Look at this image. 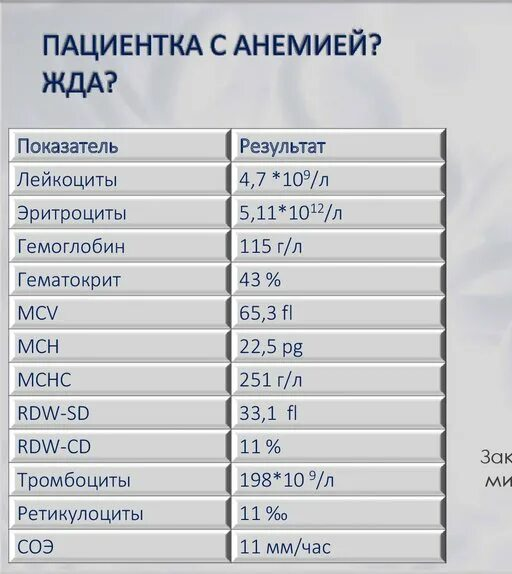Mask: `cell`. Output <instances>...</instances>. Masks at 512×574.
<instances>
[{
    "label": "cell",
    "instance_id": "22",
    "mask_svg": "<svg viewBox=\"0 0 512 574\" xmlns=\"http://www.w3.org/2000/svg\"><path fill=\"white\" fill-rule=\"evenodd\" d=\"M386 161L235 162L226 169V190L238 195H398Z\"/></svg>",
    "mask_w": 512,
    "mask_h": 574
},
{
    "label": "cell",
    "instance_id": "27",
    "mask_svg": "<svg viewBox=\"0 0 512 574\" xmlns=\"http://www.w3.org/2000/svg\"><path fill=\"white\" fill-rule=\"evenodd\" d=\"M135 37H136V55L140 54V50H139L140 46H147V48H148L147 54L151 55V47H152L151 35L150 34L147 35V38H148L147 43H141L140 42V36L138 34Z\"/></svg>",
    "mask_w": 512,
    "mask_h": 574
},
{
    "label": "cell",
    "instance_id": "1",
    "mask_svg": "<svg viewBox=\"0 0 512 574\" xmlns=\"http://www.w3.org/2000/svg\"><path fill=\"white\" fill-rule=\"evenodd\" d=\"M8 463L229 462V429H8Z\"/></svg>",
    "mask_w": 512,
    "mask_h": 574
},
{
    "label": "cell",
    "instance_id": "12",
    "mask_svg": "<svg viewBox=\"0 0 512 574\" xmlns=\"http://www.w3.org/2000/svg\"><path fill=\"white\" fill-rule=\"evenodd\" d=\"M419 462H229V496H416Z\"/></svg>",
    "mask_w": 512,
    "mask_h": 574
},
{
    "label": "cell",
    "instance_id": "2",
    "mask_svg": "<svg viewBox=\"0 0 512 574\" xmlns=\"http://www.w3.org/2000/svg\"><path fill=\"white\" fill-rule=\"evenodd\" d=\"M228 228H12L8 262H229Z\"/></svg>",
    "mask_w": 512,
    "mask_h": 574
},
{
    "label": "cell",
    "instance_id": "36",
    "mask_svg": "<svg viewBox=\"0 0 512 574\" xmlns=\"http://www.w3.org/2000/svg\"><path fill=\"white\" fill-rule=\"evenodd\" d=\"M305 44H311V36L308 35V34H306V35L303 37V40H302V43H301V46H300V49H299V52H298L297 55H301V54H302V50H303V48H304L303 46H304Z\"/></svg>",
    "mask_w": 512,
    "mask_h": 574
},
{
    "label": "cell",
    "instance_id": "10",
    "mask_svg": "<svg viewBox=\"0 0 512 574\" xmlns=\"http://www.w3.org/2000/svg\"><path fill=\"white\" fill-rule=\"evenodd\" d=\"M228 363H8V396L225 395Z\"/></svg>",
    "mask_w": 512,
    "mask_h": 574
},
{
    "label": "cell",
    "instance_id": "37",
    "mask_svg": "<svg viewBox=\"0 0 512 574\" xmlns=\"http://www.w3.org/2000/svg\"><path fill=\"white\" fill-rule=\"evenodd\" d=\"M71 36H72L71 34L67 35L65 44H64V46H63V49H62L61 52H60L61 55H65V52H66L68 49H70V50L73 49L72 47H68V43L71 41Z\"/></svg>",
    "mask_w": 512,
    "mask_h": 574
},
{
    "label": "cell",
    "instance_id": "11",
    "mask_svg": "<svg viewBox=\"0 0 512 574\" xmlns=\"http://www.w3.org/2000/svg\"><path fill=\"white\" fill-rule=\"evenodd\" d=\"M420 428L229 429V462H420Z\"/></svg>",
    "mask_w": 512,
    "mask_h": 574
},
{
    "label": "cell",
    "instance_id": "33",
    "mask_svg": "<svg viewBox=\"0 0 512 574\" xmlns=\"http://www.w3.org/2000/svg\"><path fill=\"white\" fill-rule=\"evenodd\" d=\"M440 487L441 491L445 493V465L442 466L440 471Z\"/></svg>",
    "mask_w": 512,
    "mask_h": 574
},
{
    "label": "cell",
    "instance_id": "31",
    "mask_svg": "<svg viewBox=\"0 0 512 574\" xmlns=\"http://www.w3.org/2000/svg\"><path fill=\"white\" fill-rule=\"evenodd\" d=\"M105 74H106V75H107V74H112V75H113V79H112V80H109L108 83H107V85H108V86H107V87H108V92L111 93V92H112L111 86H112V83H114V82L117 81V74H116L115 71H111V70L105 71Z\"/></svg>",
    "mask_w": 512,
    "mask_h": 574
},
{
    "label": "cell",
    "instance_id": "42",
    "mask_svg": "<svg viewBox=\"0 0 512 574\" xmlns=\"http://www.w3.org/2000/svg\"><path fill=\"white\" fill-rule=\"evenodd\" d=\"M116 41V35H113L110 39V41L108 42V44L106 45V47L104 48L103 52L101 53V55H104L106 53V51L108 50V48L110 47V45L112 43H114Z\"/></svg>",
    "mask_w": 512,
    "mask_h": 574
},
{
    "label": "cell",
    "instance_id": "47",
    "mask_svg": "<svg viewBox=\"0 0 512 574\" xmlns=\"http://www.w3.org/2000/svg\"><path fill=\"white\" fill-rule=\"evenodd\" d=\"M71 43H72L73 49H74V51H75V54H76V55H79V52H78V50H77V47H76V44H75V40H74L73 35L71 36Z\"/></svg>",
    "mask_w": 512,
    "mask_h": 574
},
{
    "label": "cell",
    "instance_id": "32",
    "mask_svg": "<svg viewBox=\"0 0 512 574\" xmlns=\"http://www.w3.org/2000/svg\"><path fill=\"white\" fill-rule=\"evenodd\" d=\"M193 41H194V34H193V35L191 36V38H190V41H189V44H188V47H187V50H186V55L189 54V52H190L191 49H192V50H198L199 53H200V55H203V51H202V49H201V46L191 47Z\"/></svg>",
    "mask_w": 512,
    "mask_h": 574
},
{
    "label": "cell",
    "instance_id": "49",
    "mask_svg": "<svg viewBox=\"0 0 512 574\" xmlns=\"http://www.w3.org/2000/svg\"><path fill=\"white\" fill-rule=\"evenodd\" d=\"M47 35H44V55H47Z\"/></svg>",
    "mask_w": 512,
    "mask_h": 574
},
{
    "label": "cell",
    "instance_id": "19",
    "mask_svg": "<svg viewBox=\"0 0 512 574\" xmlns=\"http://www.w3.org/2000/svg\"><path fill=\"white\" fill-rule=\"evenodd\" d=\"M401 229L234 228L229 262H405L412 258Z\"/></svg>",
    "mask_w": 512,
    "mask_h": 574
},
{
    "label": "cell",
    "instance_id": "34",
    "mask_svg": "<svg viewBox=\"0 0 512 574\" xmlns=\"http://www.w3.org/2000/svg\"><path fill=\"white\" fill-rule=\"evenodd\" d=\"M154 38H159V55L161 56L163 54V38H168L170 36L168 35H157L154 34L153 35Z\"/></svg>",
    "mask_w": 512,
    "mask_h": 574
},
{
    "label": "cell",
    "instance_id": "13",
    "mask_svg": "<svg viewBox=\"0 0 512 574\" xmlns=\"http://www.w3.org/2000/svg\"><path fill=\"white\" fill-rule=\"evenodd\" d=\"M415 496H228L229 529H419Z\"/></svg>",
    "mask_w": 512,
    "mask_h": 574
},
{
    "label": "cell",
    "instance_id": "40",
    "mask_svg": "<svg viewBox=\"0 0 512 574\" xmlns=\"http://www.w3.org/2000/svg\"><path fill=\"white\" fill-rule=\"evenodd\" d=\"M92 38H93V47H92L93 49H92V52L94 53L95 60L98 61V60H99V53H98V51L96 50V35L93 34Z\"/></svg>",
    "mask_w": 512,
    "mask_h": 574
},
{
    "label": "cell",
    "instance_id": "20",
    "mask_svg": "<svg viewBox=\"0 0 512 574\" xmlns=\"http://www.w3.org/2000/svg\"><path fill=\"white\" fill-rule=\"evenodd\" d=\"M403 296H228L229 329H403Z\"/></svg>",
    "mask_w": 512,
    "mask_h": 574
},
{
    "label": "cell",
    "instance_id": "24",
    "mask_svg": "<svg viewBox=\"0 0 512 574\" xmlns=\"http://www.w3.org/2000/svg\"><path fill=\"white\" fill-rule=\"evenodd\" d=\"M43 76H44L45 81H46V83H45V85H44V87H43V92H46L47 86H48L49 84H52V92H53V93L56 92V85L58 84V85H60V87H61V91L66 93L65 87H64L63 84L61 83L63 77L65 76V72H62V73H61V76H60L59 80H56V73H55V72L52 73V80H48V76H47V73H46V72H43Z\"/></svg>",
    "mask_w": 512,
    "mask_h": 574
},
{
    "label": "cell",
    "instance_id": "46",
    "mask_svg": "<svg viewBox=\"0 0 512 574\" xmlns=\"http://www.w3.org/2000/svg\"><path fill=\"white\" fill-rule=\"evenodd\" d=\"M58 54H59V36L56 35V38H55V55H58Z\"/></svg>",
    "mask_w": 512,
    "mask_h": 574
},
{
    "label": "cell",
    "instance_id": "8",
    "mask_svg": "<svg viewBox=\"0 0 512 574\" xmlns=\"http://www.w3.org/2000/svg\"><path fill=\"white\" fill-rule=\"evenodd\" d=\"M228 397L8 396V429H229Z\"/></svg>",
    "mask_w": 512,
    "mask_h": 574
},
{
    "label": "cell",
    "instance_id": "41",
    "mask_svg": "<svg viewBox=\"0 0 512 574\" xmlns=\"http://www.w3.org/2000/svg\"><path fill=\"white\" fill-rule=\"evenodd\" d=\"M184 35H180L178 42L174 43V47H177L180 50L181 55H186L180 43L183 40Z\"/></svg>",
    "mask_w": 512,
    "mask_h": 574
},
{
    "label": "cell",
    "instance_id": "25",
    "mask_svg": "<svg viewBox=\"0 0 512 574\" xmlns=\"http://www.w3.org/2000/svg\"><path fill=\"white\" fill-rule=\"evenodd\" d=\"M244 50L248 53V55H252V51L250 50L247 38L245 35L241 34L238 38L237 44L235 46V50L233 55H237L239 51Z\"/></svg>",
    "mask_w": 512,
    "mask_h": 574
},
{
    "label": "cell",
    "instance_id": "3",
    "mask_svg": "<svg viewBox=\"0 0 512 574\" xmlns=\"http://www.w3.org/2000/svg\"><path fill=\"white\" fill-rule=\"evenodd\" d=\"M228 330H8V363H229Z\"/></svg>",
    "mask_w": 512,
    "mask_h": 574
},
{
    "label": "cell",
    "instance_id": "48",
    "mask_svg": "<svg viewBox=\"0 0 512 574\" xmlns=\"http://www.w3.org/2000/svg\"><path fill=\"white\" fill-rule=\"evenodd\" d=\"M84 40H85V35H81V54H83L84 51Z\"/></svg>",
    "mask_w": 512,
    "mask_h": 574
},
{
    "label": "cell",
    "instance_id": "38",
    "mask_svg": "<svg viewBox=\"0 0 512 574\" xmlns=\"http://www.w3.org/2000/svg\"><path fill=\"white\" fill-rule=\"evenodd\" d=\"M76 73L75 71L71 73V82L69 88L66 90V97H69L70 92L74 89V80H75Z\"/></svg>",
    "mask_w": 512,
    "mask_h": 574
},
{
    "label": "cell",
    "instance_id": "30",
    "mask_svg": "<svg viewBox=\"0 0 512 574\" xmlns=\"http://www.w3.org/2000/svg\"><path fill=\"white\" fill-rule=\"evenodd\" d=\"M440 446H441V450H440L441 458L443 460H446V457H445V432H443L440 436Z\"/></svg>",
    "mask_w": 512,
    "mask_h": 574
},
{
    "label": "cell",
    "instance_id": "45",
    "mask_svg": "<svg viewBox=\"0 0 512 574\" xmlns=\"http://www.w3.org/2000/svg\"><path fill=\"white\" fill-rule=\"evenodd\" d=\"M170 54L174 55V35H170Z\"/></svg>",
    "mask_w": 512,
    "mask_h": 574
},
{
    "label": "cell",
    "instance_id": "18",
    "mask_svg": "<svg viewBox=\"0 0 512 574\" xmlns=\"http://www.w3.org/2000/svg\"><path fill=\"white\" fill-rule=\"evenodd\" d=\"M405 329H229V363L412 362Z\"/></svg>",
    "mask_w": 512,
    "mask_h": 574
},
{
    "label": "cell",
    "instance_id": "29",
    "mask_svg": "<svg viewBox=\"0 0 512 574\" xmlns=\"http://www.w3.org/2000/svg\"><path fill=\"white\" fill-rule=\"evenodd\" d=\"M330 40H331V36L326 35L325 38L322 39V43L320 45H315V55H318L322 51L326 42H329Z\"/></svg>",
    "mask_w": 512,
    "mask_h": 574
},
{
    "label": "cell",
    "instance_id": "39",
    "mask_svg": "<svg viewBox=\"0 0 512 574\" xmlns=\"http://www.w3.org/2000/svg\"><path fill=\"white\" fill-rule=\"evenodd\" d=\"M75 73H76V75L80 76V84H79L80 88L79 89L81 90V92L83 93V97L85 98L87 96V92L84 90V87H83L84 74H83V72H75Z\"/></svg>",
    "mask_w": 512,
    "mask_h": 574
},
{
    "label": "cell",
    "instance_id": "23",
    "mask_svg": "<svg viewBox=\"0 0 512 574\" xmlns=\"http://www.w3.org/2000/svg\"><path fill=\"white\" fill-rule=\"evenodd\" d=\"M407 562H248L247 574H399Z\"/></svg>",
    "mask_w": 512,
    "mask_h": 574
},
{
    "label": "cell",
    "instance_id": "17",
    "mask_svg": "<svg viewBox=\"0 0 512 574\" xmlns=\"http://www.w3.org/2000/svg\"><path fill=\"white\" fill-rule=\"evenodd\" d=\"M404 262H229V296H403Z\"/></svg>",
    "mask_w": 512,
    "mask_h": 574
},
{
    "label": "cell",
    "instance_id": "9",
    "mask_svg": "<svg viewBox=\"0 0 512 574\" xmlns=\"http://www.w3.org/2000/svg\"><path fill=\"white\" fill-rule=\"evenodd\" d=\"M228 496H8V529H229Z\"/></svg>",
    "mask_w": 512,
    "mask_h": 574
},
{
    "label": "cell",
    "instance_id": "28",
    "mask_svg": "<svg viewBox=\"0 0 512 574\" xmlns=\"http://www.w3.org/2000/svg\"><path fill=\"white\" fill-rule=\"evenodd\" d=\"M125 37L132 38L133 36L132 35H121V55H132L133 54L132 52H125L124 51V46H131L132 45L130 42L129 43L124 42Z\"/></svg>",
    "mask_w": 512,
    "mask_h": 574
},
{
    "label": "cell",
    "instance_id": "21",
    "mask_svg": "<svg viewBox=\"0 0 512 574\" xmlns=\"http://www.w3.org/2000/svg\"><path fill=\"white\" fill-rule=\"evenodd\" d=\"M398 195L228 196L226 220L234 228L400 229Z\"/></svg>",
    "mask_w": 512,
    "mask_h": 574
},
{
    "label": "cell",
    "instance_id": "6",
    "mask_svg": "<svg viewBox=\"0 0 512 574\" xmlns=\"http://www.w3.org/2000/svg\"><path fill=\"white\" fill-rule=\"evenodd\" d=\"M228 296H8V330L229 329Z\"/></svg>",
    "mask_w": 512,
    "mask_h": 574
},
{
    "label": "cell",
    "instance_id": "4",
    "mask_svg": "<svg viewBox=\"0 0 512 574\" xmlns=\"http://www.w3.org/2000/svg\"><path fill=\"white\" fill-rule=\"evenodd\" d=\"M229 262H8V296H229Z\"/></svg>",
    "mask_w": 512,
    "mask_h": 574
},
{
    "label": "cell",
    "instance_id": "44",
    "mask_svg": "<svg viewBox=\"0 0 512 574\" xmlns=\"http://www.w3.org/2000/svg\"><path fill=\"white\" fill-rule=\"evenodd\" d=\"M94 80H95V75H94V73H92L89 85H88L87 90H86L87 93H89L91 91L92 86L94 85Z\"/></svg>",
    "mask_w": 512,
    "mask_h": 574
},
{
    "label": "cell",
    "instance_id": "7",
    "mask_svg": "<svg viewBox=\"0 0 512 574\" xmlns=\"http://www.w3.org/2000/svg\"><path fill=\"white\" fill-rule=\"evenodd\" d=\"M228 464L8 463V496H229Z\"/></svg>",
    "mask_w": 512,
    "mask_h": 574
},
{
    "label": "cell",
    "instance_id": "5",
    "mask_svg": "<svg viewBox=\"0 0 512 574\" xmlns=\"http://www.w3.org/2000/svg\"><path fill=\"white\" fill-rule=\"evenodd\" d=\"M228 531L8 529L6 562H227Z\"/></svg>",
    "mask_w": 512,
    "mask_h": 574
},
{
    "label": "cell",
    "instance_id": "14",
    "mask_svg": "<svg viewBox=\"0 0 512 574\" xmlns=\"http://www.w3.org/2000/svg\"><path fill=\"white\" fill-rule=\"evenodd\" d=\"M418 529H229L230 562H417Z\"/></svg>",
    "mask_w": 512,
    "mask_h": 574
},
{
    "label": "cell",
    "instance_id": "43",
    "mask_svg": "<svg viewBox=\"0 0 512 574\" xmlns=\"http://www.w3.org/2000/svg\"><path fill=\"white\" fill-rule=\"evenodd\" d=\"M93 73H94V75H95V79H96V81H97V85L99 86L100 91L103 93V92H104V88L102 87V84H101V81H100V78H99V74H98L96 71H94Z\"/></svg>",
    "mask_w": 512,
    "mask_h": 574
},
{
    "label": "cell",
    "instance_id": "35",
    "mask_svg": "<svg viewBox=\"0 0 512 574\" xmlns=\"http://www.w3.org/2000/svg\"><path fill=\"white\" fill-rule=\"evenodd\" d=\"M445 399V398H444ZM442 400L441 404H440V421L443 427H445V400Z\"/></svg>",
    "mask_w": 512,
    "mask_h": 574
},
{
    "label": "cell",
    "instance_id": "15",
    "mask_svg": "<svg viewBox=\"0 0 512 574\" xmlns=\"http://www.w3.org/2000/svg\"><path fill=\"white\" fill-rule=\"evenodd\" d=\"M414 395H230L229 429L421 428Z\"/></svg>",
    "mask_w": 512,
    "mask_h": 574
},
{
    "label": "cell",
    "instance_id": "16",
    "mask_svg": "<svg viewBox=\"0 0 512 574\" xmlns=\"http://www.w3.org/2000/svg\"><path fill=\"white\" fill-rule=\"evenodd\" d=\"M411 362L228 363L230 395H415Z\"/></svg>",
    "mask_w": 512,
    "mask_h": 574
},
{
    "label": "cell",
    "instance_id": "26",
    "mask_svg": "<svg viewBox=\"0 0 512 574\" xmlns=\"http://www.w3.org/2000/svg\"><path fill=\"white\" fill-rule=\"evenodd\" d=\"M253 47H252V53L253 55L257 54V48L258 46L264 47L265 48V55L269 54V35L265 34V42L261 43L257 41V35H253Z\"/></svg>",
    "mask_w": 512,
    "mask_h": 574
}]
</instances>
